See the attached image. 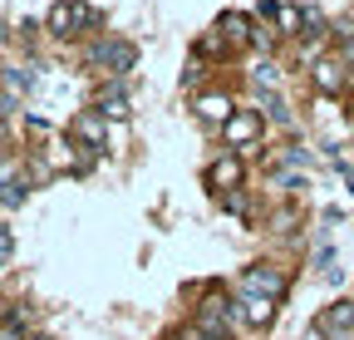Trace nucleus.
Wrapping results in <instances>:
<instances>
[{"instance_id": "obj_1", "label": "nucleus", "mask_w": 354, "mask_h": 340, "mask_svg": "<svg viewBox=\"0 0 354 340\" xmlns=\"http://www.w3.org/2000/svg\"><path fill=\"white\" fill-rule=\"evenodd\" d=\"M94 25V10L84 6V0H59V6H50V15H44V30H50L55 39H69L79 30Z\"/></svg>"}, {"instance_id": "obj_2", "label": "nucleus", "mask_w": 354, "mask_h": 340, "mask_svg": "<svg viewBox=\"0 0 354 340\" xmlns=\"http://www.w3.org/2000/svg\"><path fill=\"white\" fill-rule=\"evenodd\" d=\"M99 69H109V79H128V69L138 64V45H128V39H99L94 50H88Z\"/></svg>"}, {"instance_id": "obj_3", "label": "nucleus", "mask_w": 354, "mask_h": 340, "mask_svg": "<svg viewBox=\"0 0 354 340\" xmlns=\"http://www.w3.org/2000/svg\"><path fill=\"white\" fill-rule=\"evenodd\" d=\"M241 291L246 296H266V301H281V296H286V276L276 267H246Z\"/></svg>"}, {"instance_id": "obj_4", "label": "nucleus", "mask_w": 354, "mask_h": 340, "mask_svg": "<svg viewBox=\"0 0 354 340\" xmlns=\"http://www.w3.org/2000/svg\"><path fill=\"white\" fill-rule=\"evenodd\" d=\"M69 134L79 138V148L104 153V114H99V109H94V114H79V118L69 123Z\"/></svg>"}, {"instance_id": "obj_5", "label": "nucleus", "mask_w": 354, "mask_h": 340, "mask_svg": "<svg viewBox=\"0 0 354 340\" xmlns=\"http://www.w3.org/2000/svg\"><path fill=\"white\" fill-rule=\"evenodd\" d=\"M221 193H241V178H246V168H241V158L236 153H227V158H216L212 163V173H207Z\"/></svg>"}, {"instance_id": "obj_6", "label": "nucleus", "mask_w": 354, "mask_h": 340, "mask_svg": "<svg viewBox=\"0 0 354 340\" xmlns=\"http://www.w3.org/2000/svg\"><path fill=\"white\" fill-rule=\"evenodd\" d=\"M221 138H227L232 148H246L251 138H261V114H251V109H246V114H236L227 129H221Z\"/></svg>"}, {"instance_id": "obj_7", "label": "nucleus", "mask_w": 354, "mask_h": 340, "mask_svg": "<svg viewBox=\"0 0 354 340\" xmlns=\"http://www.w3.org/2000/svg\"><path fill=\"white\" fill-rule=\"evenodd\" d=\"M197 118H202V123H221V129H227V123L236 118V104H232L227 94H202V99H197Z\"/></svg>"}, {"instance_id": "obj_8", "label": "nucleus", "mask_w": 354, "mask_h": 340, "mask_svg": "<svg viewBox=\"0 0 354 340\" xmlns=\"http://www.w3.org/2000/svg\"><path fill=\"white\" fill-rule=\"evenodd\" d=\"M99 114H109V118H128V84H123V79H109L104 89H99Z\"/></svg>"}, {"instance_id": "obj_9", "label": "nucleus", "mask_w": 354, "mask_h": 340, "mask_svg": "<svg viewBox=\"0 0 354 340\" xmlns=\"http://www.w3.org/2000/svg\"><path fill=\"white\" fill-rule=\"evenodd\" d=\"M320 325H325L330 335H349V330H354V301H335V306L320 316Z\"/></svg>"}, {"instance_id": "obj_10", "label": "nucleus", "mask_w": 354, "mask_h": 340, "mask_svg": "<svg viewBox=\"0 0 354 340\" xmlns=\"http://www.w3.org/2000/svg\"><path fill=\"white\" fill-rule=\"evenodd\" d=\"M216 30L227 35V39H236V45H241V39H256V25H251V15H241V10H227V15L216 20Z\"/></svg>"}, {"instance_id": "obj_11", "label": "nucleus", "mask_w": 354, "mask_h": 340, "mask_svg": "<svg viewBox=\"0 0 354 340\" xmlns=\"http://www.w3.org/2000/svg\"><path fill=\"white\" fill-rule=\"evenodd\" d=\"M241 316L251 325H271L276 321V301H266V296H241Z\"/></svg>"}, {"instance_id": "obj_12", "label": "nucleus", "mask_w": 354, "mask_h": 340, "mask_svg": "<svg viewBox=\"0 0 354 340\" xmlns=\"http://www.w3.org/2000/svg\"><path fill=\"white\" fill-rule=\"evenodd\" d=\"M315 84H320L325 94H335L339 84H344V60H320L315 64Z\"/></svg>"}, {"instance_id": "obj_13", "label": "nucleus", "mask_w": 354, "mask_h": 340, "mask_svg": "<svg viewBox=\"0 0 354 340\" xmlns=\"http://www.w3.org/2000/svg\"><path fill=\"white\" fill-rule=\"evenodd\" d=\"M6 84H10V94H30L35 84H39V74H35V64H10L6 69Z\"/></svg>"}, {"instance_id": "obj_14", "label": "nucleus", "mask_w": 354, "mask_h": 340, "mask_svg": "<svg viewBox=\"0 0 354 340\" xmlns=\"http://www.w3.org/2000/svg\"><path fill=\"white\" fill-rule=\"evenodd\" d=\"M300 25H305V10H295V6H286V0H281V6H276V30H281V35H305Z\"/></svg>"}, {"instance_id": "obj_15", "label": "nucleus", "mask_w": 354, "mask_h": 340, "mask_svg": "<svg viewBox=\"0 0 354 340\" xmlns=\"http://www.w3.org/2000/svg\"><path fill=\"white\" fill-rule=\"evenodd\" d=\"M261 104H266V118L271 123H290V109H286V99L271 89V94H261Z\"/></svg>"}, {"instance_id": "obj_16", "label": "nucleus", "mask_w": 354, "mask_h": 340, "mask_svg": "<svg viewBox=\"0 0 354 340\" xmlns=\"http://www.w3.org/2000/svg\"><path fill=\"white\" fill-rule=\"evenodd\" d=\"M251 79H256V89H261V94H271V89H276V79H281V74H276V64H271V60H261V64L251 69Z\"/></svg>"}, {"instance_id": "obj_17", "label": "nucleus", "mask_w": 354, "mask_h": 340, "mask_svg": "<svg viewBox=\"0 0 354 340\" xmlns=\"http://www.w3.org/2000/svg\"><path fill=\"white\" fill-rule=\"evenodd\" d=\"M25 193H30L25 183H6V188H0V197H6V207H20V202H25Z\"/></svg>"}, {"instance_id": "obj_18", "label": "nucleus", "mask_w": 354, "mask_h": 340, "mask_svg": "<svg viewBox=\"0 0 354 340\" xmlns=\"http://www.w3.org/2000/svg\"><path fill=\"white\" fill-rule=\"evenodd\" d=\"M10 247H15V242H10V232H6V222H0V267H6V257H10Z\"/></svg>"}, {"instance_id": "obj_19", "label": "nucleus", "mask_w": 354, "mask_h": 340, "mask_svg": "<svg viewBox=\"0 0 354 340\" xmlns=\"http://www.w3.org/2000/svg\"><path fill=\"white\" fill-rule=\"evenodd\" d=\"M305 340H325V325L315 321V325H310V330H305Z\"/></svg>"}, {"instance_id": "obj_20", "label": "nucleus", "mask_w": 354, "mask_h": 340, "mask_svg": "<svg viewBox=\"0 0 354 340\" xmlns=\"http://www.w3.org/2000/svg\"><path fill=\"white\" fill-rule=\"evenodd\" d=\"M6 39H10V35H6V25H0V45H6Z\"/></svg>"}, {"instance_id": "obj_21", "label": "nucleus", "mask_w": 354, "mask_h": 340, "mask_svg": "<svg viewBox=\"0 0 354 340\" xmlns=\"http://www.w3.org/2000/svg\"><path fill=\"white\" fill-rule=\"evenodd\" d=\"M35 340H50V335H35Z\"/></svg>"}]
</instances>
